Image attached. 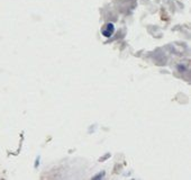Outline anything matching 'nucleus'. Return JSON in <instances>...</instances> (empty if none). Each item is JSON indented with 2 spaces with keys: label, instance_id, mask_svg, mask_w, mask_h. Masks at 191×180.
Segmentation results:
<instances>
[{
  "label": "nucleus",
  "instance_id": "nucleus-2",
  "mask_svg": "<svg viewBox=\"0 0 191 180\" xmlns=\"http://www.w3.org/2000/svg\"><path fill=\"white\" fill-rule=\"evenodd\" d=\"M102 177H103V173H102V174H98L97 177H95V179H99V178H102Z\"/></svg>",
  "mask_w": 191,
  "mask_h": 180
},
{
  "label": "nucleus",
  "instance_id": "nucleus-1",
  "mask_svg": "<svg viewBox=\"0 0 191 180\" xmlns=\"http://www.w3.org/2000/svg\"><path fill=\"white\" fill-rule=\"evenodd\" d=\"M114 30H115V26H114V24H107L106 28L102 30V34H103V36H106V37H110L114 33Z\"/></svg>",
  "mask_w": 191,
  "mask_h": 180
}]
</instances>
